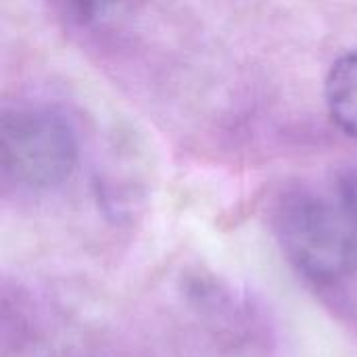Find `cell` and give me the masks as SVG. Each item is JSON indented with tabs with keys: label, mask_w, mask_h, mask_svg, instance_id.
Returning <instances> with one entry per match:
<instances>
[{
	"label": "cell",
	"mask_w": 357,
	"mask_h": 357,
	"mask_svg": "<svg viewBox=\"0 0 357 357\" xmlns=\"http://www.w3.org/2000/svg\"><path fill=\"white\" fill-rule=\"evenodd\" d=\"M284 257L320 287L339 284L357 270V224L337 201L310 190L287 192L274 211Z\"/></svg>",
	"instance_id": "obj_1"
},
{
	"label": "cell",
	"mask_w": 357,
	"mask_h": 357,
	"mask_svg": "<svg viewBox=\"0 0 357 357\" xmlns=\"http://www.w3.org/2000/svg\"><path fill=\"white\" fill-rule=\"evenodd\" d=\"M77 163L71 123L48 107L6 109L0 119V165L17 186L46 190L63 184Z\"/></svg>",
	"instance_id": "obj_2"
},
{
	"label": "cell",
	"mask_w": 357,
	"mask_h": 357,
	"mask_svg": "<svg viewBox=\"0 0 357 357\" xmlns=\"http://www.w3.org/2000/svg\"><path fill=\"white\" fill-rule=\"evenodd\" d=\"M326 105L333 121L357 140V50L333 65L326 77Z\"/></svg>",
	"instance_id": "obj_3"
},
{
	"label": "cell",
	"mask_w": 357,
	"mask_h": 357,
	"mask_svg": "<svg viewBox=\"0 0 357 357\" xmlns=\"http://www.w3.org/2000/svg\"><path fill=\"white\" fill-rule=\"evenodd\" d=\"M128 0H63L67 15L79 25H96L119 10Z\"/></svg>",
	"instance_id": "obj_4"
},
{
	"label": "cell",
	"mask_w": 357,
	"mask_h": 357,
	"mask_svg": "<svg viewBox=\"0 0 357 357\" xmlns=\"http://www.w3.org/2000/svg\"><path fill=\"white\" fill-rule=\"evenodd\" d=\"M339 203L357 224V163L347 167L339 178Z\"/></svg>",
	"instance_id": "obj_5"
}]
</instances>
